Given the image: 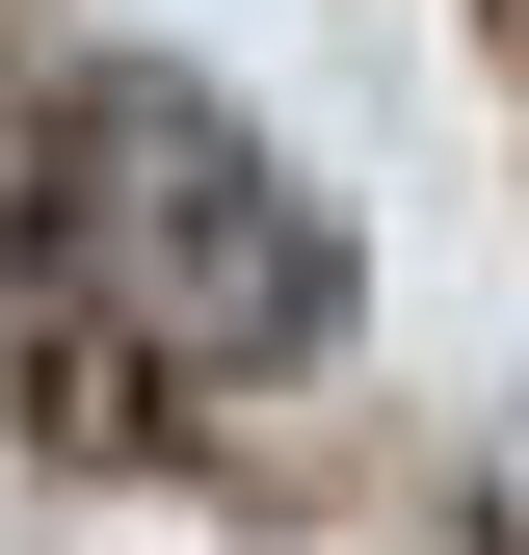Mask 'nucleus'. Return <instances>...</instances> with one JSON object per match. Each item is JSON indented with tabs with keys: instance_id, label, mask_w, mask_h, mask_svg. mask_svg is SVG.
<instances>
[{
	"instance_id": "obj_1",
	"label": "nucleus",
	"mask_w": 529,
	"mask_h": 555,
	"mask_svg": "<svg viewBox=\"0 0 529 555\" xmlns=\"http://www.w3.org/2000/svg\"><path fill=\"white\" fill-rule=\"evenodd\" d=\"M27 238H53V292H80L132 371H318V344H345V212H318L212 80H159V53H106V80L53 106Z\"/></svg>"
}]
</instances>
